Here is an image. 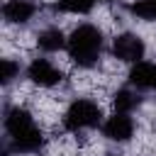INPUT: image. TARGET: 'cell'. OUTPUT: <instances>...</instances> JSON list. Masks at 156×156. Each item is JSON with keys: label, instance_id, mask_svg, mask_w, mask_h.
Listing matches in <instances>:
<instances>
[{"label": "cell", "instance_id": "cell-2", "mask_svg": "<svg viewBox=\"0 0 156 156\" xmlns=\"http://www.w3.org/2000/svg\"><path fill=\"white\" fill-rule=\"evenodd\" d=\"M102 46H105L102 29H100L98 24L83 22V24H78V27L68 34L66 51H68V58H71L78 68H93V66H98V61H100Z\"/></svg>", "mask_w": 156, "mask_h": 156}, {"label": "cell", "instance_id": "cell-5", "mask_svg": "<svg viewBox=\"0 0 156 156\" xmlns=\"http://www.w3.org/2000/svg\"><path fill=\"white\" fill-rule=\"evenodd\" d=\"M27 78L39 88H54L63 80V71L51 58L41 56V58H32V63L27 66Z\"/></svg>", "mask_w": 156, "mask_h": 156}, {"label": "cell", "instance_id": "cell-3", "mask_svg": "<svg viewBox=\"0 0 156 156\" xmlns=\"http://www.w3.org/2000/svg\"><path fill=\"white\" fill-rule=\"evenodd\" d=\"M100 124H102V110L90 98H76L61 117V127L71 134H80V132L95 129Z\"/></svg>", "mask_w": 156, "mask_h": 156}, {"label": "cell", "instance_id": "cell-11", "mask_svg": "<svg viewBox=\"0 0 156 156\" xmlns=\"http://www.w3.org/2000/svg\"><path fill=\"white\" fill-rule=\"evenodd\" d=\"M127 10L139 20L156 22V0H136V2H129Z\"/></svg>", "mask_w": 156, "mask_h": 156}, {"label": "cell", "instance_id": "cell-8", "mask_svg": "<svg viewBox=\"0 0 156 156\" xmlns=\"http://www.w3.org/2000/svg\"><path fill=\"white\" fill-rule=\"evenodd\" d=\"M129 85L139 90H156V63L154 61H139L129 71Z\"/></svg>", "mask_w": 156, "mask_h": 156}, {"label": "cell", "instance_id": "cell-6", "mask_svg": "<svg viewBox=\"0 0 156 156\" xmlns=\"http://www.w3.org/2000/svg\"><path fill=\"white\" fill-rule=\"evenodd\" d=\"M100 129H102V136H105V139L122 144V141H129V139L134 136L136 124H134V119H132V112H119V110H115L107 119H102Z\"/></svg>", "mask_w": 156, "mask_h": 156}, {"label": "cell", "instance_id": "cell-10", "mask_svg": "<svg viewBox=\"0 0 156 156\" xmlns=\"http://www.w3.org/2000/svg\"><path fill=\"white\" fill-rule=\"evenodd\" d=\"M112 102H115V110H119V112H134L141 105V93H139V88L127 85V88H119L115 93Z\"/></svg>", "mask_w": 156, "mask_h": 156}, {"label": "cell", "instance_id": "cell-12", "mask_svg": "<svg viewBox=\"0 0 156 156\" xmlns=\"http://www.w3.org/2000/svg\"><path fill=\"white\" fill-rule=\"evenodd\" d=\"M98 0H56V10L68 15H85L95 7Z\"/></svg>", "mask_w": 156, "mask_h": 156}, {"label": "cell", "instance_id": "cell-9", "mask_svg": "<svg viewBox=\"0 0 156 156\" xmlns=\"http://www.w3.org/2000/svg\"><path fill=\"white\" fill-rule=\"evenodd\" d=\"M66 44H68V37L58 27H46V29H41L37 34V46L41 51H46V54L61 51V49H66Z\"/></svg>", "mask_w": 156, "mask_h": 156}, {"label": "cell", "instance_id": "cell-1", "mask_svg": "<svg viewBox=\"0 0 156 156\" xmlns=\"http://www.w3.org/2000/svg\"><path fill=\"white\" fill-rule=\"evenodd\" d=\"M5 134H7V146L15 154H37L44 146V132L37 117L20 105L5 110Z\"/></svg>", "mask_w": 156, "mask_h": 156}, {"label": "cell", "instance_id": "cell-7", "mask_svg": "<svg viewBox=\"0 0 156 156\" xmlns=\"http://www.w3.org/2000/svg\"><path fill=\"white\" fill-rule=\"evenodd\" d=\"M37 2L32 0H7L2 5V17L7 24H27L37 15Z\"/></svg>", "mask_w": 156, "mask_h": 156}, {"label": "cell", "instance_id": "cell-4", "mask_svg": "<svg viewBox=\"0 0 156 156\" xmlns=\"http://www.w3.org/2000/svg\"><path fill=\"white\" fill-rule=\"evenodd\" d=\"M144 39L134 32H122L112 39V58L122 61V63H139L144 58Z\"/></svg>", "mask_w": 156, "mask_h": 156}, {"label": "cell", "instance_id": "cell-13", "mask_svg": "<svg viewBox=\"0 0 156 156\" xmlns=\"http://www.w3.org/2000/svg\"><path fill=\"white\" fill-rule=\"evenodd\" d=\"M15 78H20V63L15 58H2V83L10 85Z\"/></svg>", "mask_w": 156, "mask_h": 156}]
</instances>
